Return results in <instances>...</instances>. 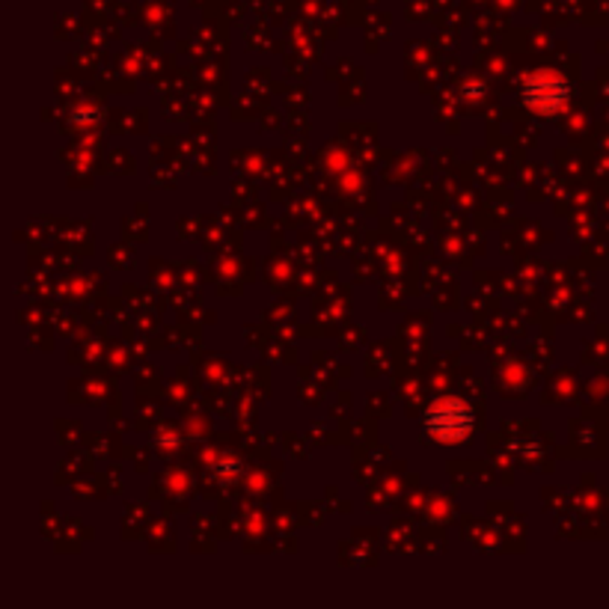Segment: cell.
<instances>
[{
  "label": "cell",
  "instance_id": "7a4b0ae2",
  "mask_svg": "<svg viewBox=\"0 0 609 609\" xmlns=\"http://www.w3.org/2000/svg\"><path fill=\"white\" fill-rule=\"evenodd\" d=\"M524 105L535 114L553 116L565 105V98H568V86L561 81L559 75H553V72H538V75H529L524 84Z\"/></svg>",
  "mask_w": 609,
  "mask_h": 609
},
{
  "label": "cell",
  "instance_id": "6da1fadb",
  "mask_svg": "<svg viewBox=\"0 0 609 609\" xmlns=\"http://www.w3.org/2000/svg\"><path fill=\"white\" fill-rule=\"evenodd\" d=\"M426 431L440 443H461L473 431V410L461 399H440L426 413Z\"/></svg>",
  "mask_w": 609,
  "mask_h": 609
}]
</instances>
